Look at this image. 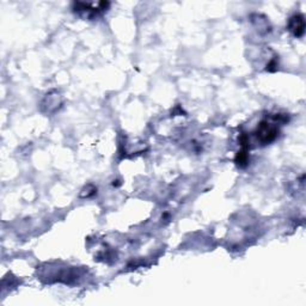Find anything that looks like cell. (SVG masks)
Masks as SVG:
<instances>
[{"label": "cell", "mask_w": 306, "mask_h": 306, "mask_svg": "<svg viewBox=\"0 0 306 306\" xmlns=\"http://www.w3.org/2000/svg\"><path fill=\"white\" fill-rule=\"evenodd\" d=\"M278 128L275 126H272L270 123H268L267 121H262L259 124V128H257L256 135L259 139V141L263 143H269L274 141L278 137Z\"/></svg>", "instance_id": "obj_1"}, {"label": "cell", "mask_w": 306, "mask_h": 306, "mask_svg": "<svg viewBox=\"0 0 306 306\" xmlns=\"http://www.w3.org/2000/svg\"><path fill=\"white\" fill-rule=\"evenodd\" d=\"M288 28H289V31L293 32L294 36L302 37L305 31L304 16L294 15L293 17H291V20H289L288 22Z\"/></svg>", "instance_id": "obj_2"}, {"label": "cell", "mask_w": 306, "mask_h": 306, "mask_svg": "<svg viewBox=\"0 0 306 306\" xmlns=\"http://www.w3.org/2000/svg\"><path fill=\"white\" fill-rule=\"evenodd\" d=\"M235 162L240 165V166H244L248 162V156H246V151L243 150L240 152H238L237 154V158H235Z\"/></svg>", "instance_id": "obj_3"}]
</instances>
